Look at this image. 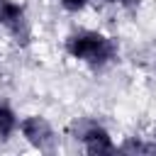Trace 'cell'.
Returning a JSON list of instances; mask_svg holds the SVG:
<instances>
[{
  "instance_id": "obj_3",
  "label": "cell",
  "mask_w": 156,
  "mask_h": 156,
  "mask_svg": "<svg viewBox=\"0 0 156 156\" xmlns=\"http://www.w3.org/2000/svg\"><path fill=\"white\" fill-rule=\"evenodd\" d=\"M20 132L22 136L39 151H51L56 144V132L54 127L41 117V115H29L20 122Z\"/></svg>"
},
{
  "instance_id": "obj_7",
  "label": "cell",
  "mask_w": 156,
  "mask_h": 156,
  "mask_svg": "<svg viewBox=\"0 0 156 156\" xmlns=\"http://www.w3.org/2000/svg\"><path fill=\"white\" fill-rule=\"evenodd\" d=\"M119 2H124V5H134V2H139V0H119Z\"/></svg>"
},
{
  "instance_id": "obj_4",
  "label": "cell",
  "mask_w": 156,
  "mask_h": 156,
  "mask_svg": "<svg viewBox=\"0 0 156 156\" xmlns=\"http://www.w3.org/2000/svg\"><path fill=\"white\" fill-rule=\"evenodd\" d=\"M80 144L88 154H112L115 151V144H112V136L105 127L100 124H88L83 127L80 132Z\"/></svg>"
},
{
  "instance_id": "obj_6",
  "label": "cell",
  "mask_w": 156,
  "mask_h": 156,
  "mask_svg": "<svg viewBox=\"0 0 156 156\" xmlns=\"http://www.w3.org/2000/svg\"><path fill=\"white\" fill-rule=\"evenodd\" d=\"M58 2H61V7L68 10V12H78V10H83V7L88 5V0H58Z\"/></svg>"
},
{
  "instance_id": "obj_9",
  "label": "cell",
  "mask_w": 156,
  "mask_h": 156,
  "mask_svg": "<svg viewBox=\"0 0 156 156\" xmlns=\"http://www.w3.org/2000/svg\"><path fill=\"white\" fill-rule=\"evenodd\" d=\"M154 149H156V146H154Z\"/></svg>"
},
{
  "instance_id": "obj_2",
  "label": "cell",
  "mask_w": 156,
  "mask_h": 156,
  "mask_svg": "<svg viewBox=\"0 0 156 156\" xmlns=\"http://www.w3.org/2000/svg\"><path fill=\"white\" fill-rule=\"evenodd\" d=\"M0 27L7 29V34L17 44L29 41V22H27V12H24V7L20 2L0 0Z\"/></svg>"
},
{
  "instance_id": "obj_5",
  "label": "cell",
  "mask_w": 156,
  "mask_h": 156,
  "mask_svg": "<svg viewBox=\"0 0 156 156\" xmlns=\"http://www.w3.org/2000/svg\"><path fill=\"white\" fill-rule=\"evenodd\" d=\"M17 129H20V119H17L15 110H12L7 102H2V100H0V139H2V141H7Z\"/></svg>"
},
{
  "instance_id": "obj_1",
  "label": "cell",
  "mask_w": 156,
  "mask_h": 156,
  "mask_svg": "<svg viewBox=\"0 0 156 156\" xmlns=\"http://www.w3.org/2000/svg\"><path fill=\"white\" fill-rule=\"evenodd\" d=\"M66 54L93 68H102L117 58V44L112 37L95 29H78L66 37Z\"/></svg>"
},
{
  "instance_id": "obj_8",
  "label": "cell",
  "mask_w": 156,
  "mask_h": 156,
  "mask_svg": "<svg viewBox=\"0 0 156 156\" xmlns=\"http://www.w3.org/2000/svg\"><path fill=\"white\" fill-rule=\"evenodd\" d=\"M105 2H119V0H105Z\"/></svg>"
}]
</instances>
